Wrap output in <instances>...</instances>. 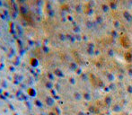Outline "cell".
<instances>
[{
    "mask_svg": "<svg viewBox=\"0 0 132 115\" xmlns=\"http://www.w3.org/2000/svg\"><path fill=\"white\" fill-rule=\"evenodd\" d=\"M105 103H106V104L109 106V105L111 103V98H110V97H107L106 98V101H105Z\"/></svg>",
    "mask_w": 132,
    "mask_h": 115,
    "instance_id": "6da1fadb",
    "label": "cell"
}]
</instances>
